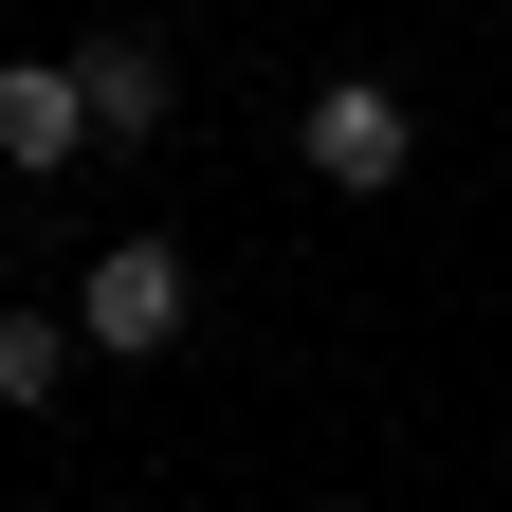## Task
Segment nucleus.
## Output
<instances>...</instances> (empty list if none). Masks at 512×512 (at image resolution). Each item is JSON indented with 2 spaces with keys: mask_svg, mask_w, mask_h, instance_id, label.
Here are the masks:
<instances>
[{
  "mask_svg": "<svg viewBox=\"0 0 512 512\" xmlns=\"http://www.w3.org/2000/svg\"><path fill=\"white\" fill-rule=\"evenodd\" d=\"M74 92H92V147H147V128H165V37H92Z\"/></svg>",
  "mask_w": 512,
  "mask_h": 512,
  "instance_id": "nucleus-4",
  "label": "nucleus"
},
{
  "mask_svg": "<svg viewBox=\"0 0 512 512\" xmlns=\"http://www.w3.org/2000/svg\"><path fill=\"white\" fill-rule=\"evenodd\" d=\"M55 384V311H0V403H37Z\"/></svg>",
  "mask_w": 512,
  "mask_h": 512,
  "instance_id": "nucleus-5",
  "label": "nucleus"
},
{
  "mask_svg": "<svg viewBox=\"0 0 512 512\" xmlns=\"http://www.w3.org/2000/svg\"><path fill=\"white\" fill-rule=\"evenodd\" d=\"M74 330L92 348H183V256L165 238H110L92 275H74Z\"/></svg>",
  "mask_w": 512,
  "mask_h": 512,
  "instance_id": "nucleus-1",
  "label": "nucleus"
},
{
  "mask_svg": "<svg viewBox=\"0 0 512 512\" xmlns=\"http://www.w3.org/2000/svg\"><path fill=\"white\" fill-rule=\"evenodd\" d=\"M0 165H92V92H74V55H0Z\"/></svg>",
  "mask_w": 512,
  "mask_h": 512,
  "instance_id": "nucleus-2",
  "label": "nucleus"
},
{
  "mask_svg": "<svg viewBox=\"0 0 512 512\" xmlns=\"http://www.w3.org/2000/svg\"><path fill=\"white\" fill-rule=\"evenodd\" d=\"M311 165H330L348 202H366V183H403V92H366V74H330V92H311Z\"/></svg>",
  "mask_w": 512,
  "mask_h": 512,
  "instance_id": "nucleus-3",
  "label": "nucleus"
}]
</instances>
